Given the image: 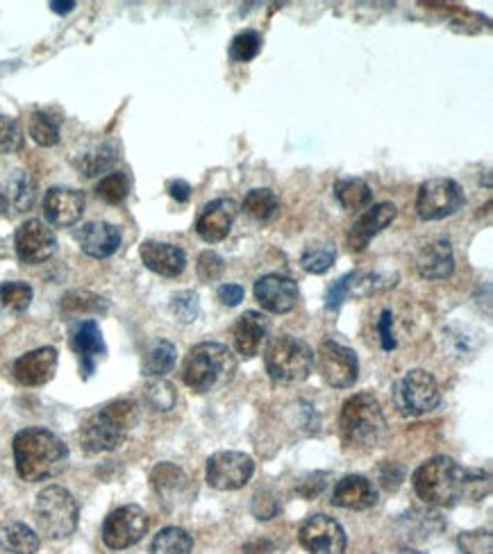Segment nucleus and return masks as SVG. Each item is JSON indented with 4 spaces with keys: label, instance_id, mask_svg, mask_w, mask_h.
Returning a JSON list of instances; mask_svg holds the SVG:
<instances>
[{
    "label": "nucleus",
    "instance_id": "nucleus-21",
    "mask_svg": "<svg viewBox=\"0 0 493 554\" xmlns=\"http://www.w3.org/2000/svg\"><path fill=\"white\" fill-rule=\"evenodd\" d=\"M57 371V350L55 348H39L25 352L14 362V377L23 386H41L53 380Z\"/></svg>",
    "mask_w": 493,
    "mask_h": 554
},
{
    "label": "nucleus",
    "instance_id": "nucleus-42",
    "mask_svg": "<svg viewBox=\"0 0 493 554\" xmlns=\"http://www.w3.org/2000/svg\"><path fill=\"white\" fill-rule=\"evenodd\" d=\"M459 548H462L464 554H491L493 552L491 532H487V530L464 532L462 536H459Z\"/></svg>",
    "mask_w": 493,
    "mask_h": 554
},
{
    "label": "nucleus",
    "instance_id": "nucleus-40",
    "mask_svg": "<svg viewBox=\"0 0 493 554\" xmlns=\"http://www.w3.org/2000/svg\"><path fill=\"white\" fill-rule=\"evenodd\" d=\"M148 405L157 411H169L175 405V389L173 384L164 380H155L146 386Z\"/></svg>",
    "mask_w": 493,
    "mask_h": 554
},
{
    "label": "nucleus",
    "instance_id": "nucleus-27",
    "mask_svg": "<svg viewBox=\"0 0 493 554\" xmlns=\"http://www.w3.org/2000/svg\"><path fill=\"white\" fill-rule=\"evenodd\" d=\"M35 198H37L35 180H32L28 173L16 171L3 191L5 203L10 205L14 212H28V209L35 205Z\"/></svg>",
    "mask_w": 493,
    "mask_h": 554
},
{
    "label": "nucleus",
    "instance_id": "nucleus-8",
    "mask_svg": "<svg viewBox=\"0 0 493 554\" xmlns=\"http://www.w3.org/2000/svg\"><path fill=\"white\" fill-rule=\"evenodd\" d=\"M439 402L441 391L437 380L428 371H421V368L405 373L394 386V405L400 416H425L437 409Z\"/></svg>",
    "mask_w": 493,
    "mask_h": 554
},
{
    "label": "nucleus",
    "instance_id": "nucleus-26",
    "mask_svg": "<svg viewBox=\"0 0 493 554\" xmlns=\"http://www.w3.org/2000/svg\"><path fill=\"white\" fill-rule=\"evenodd\" d=\"M0 550L7 554H35L39 536L23 523H5L0 527Z\"/></svg>",
    "mask_w": 493,
    "mask_h": 554
},
{
    "label": "nucleus",
    "instance_id": "nucleus-39",
    "mask_svg": "<svg viewBox=\"0 0 493 554\" xmlns=\"http://www.w3.org/2000/svg\"><path fill=\"white\" fill-rule=\"evenodd\" d=\"M171 312L180 323H194L200 314V302L194 291H180L171 300Z\"/></svg>",
    "mask_w": 493,
    "mask_h": 554
},
{
    "label": "nucleus",
    "instance_id": "nucleus-22",
    "mask_svg": "<svg viewBox=\"0 0 493 554\" xmlns=\"http://www.w3.org/2000/svg\"><path fill=\"white\" fill-rule=\"evenodd\" d=\"M75 241L80 243L82 253L96 259L112 257L121 246V232L114 228L112 223L94 221L82 225V228L75 230Z\"/></svg>",
    "mask_w": 493,
    "mask_h": 554
},
{
    "label": "nucleus",
    "instance_id": "nucleus-28",
    "mask_svg": "<svg viewBox=\"0 0 493 554\" xmlns=\"http://www.w3.org/2000/svg\"><path fill=\"white\" fill-rule=\"evenodd\" d=\"M334 196H337L341 207L348 209V212H357V209H364L373 203L371 187L359 178L339 180L334 184Z\"/></svg>",
    "mask_w": 493,
    "mask_h": 554
},
{
    "label": "nucleus",
    "instance_id": "nucleus-49",
    "mask_svg": "<svg viewBox=\"0 0 493 554\" xmlns=\"http://www.w3.org/2000/svg\"><path fill=\"white\" fill-rule=\"evenodd\" d=\"M271 550H273V545L269 541H262V539L248 543L246 548H244L246 554H269Z\"/></svg>",
    "mask_w": 493,
    "mask_h": 554
},
{
    "label": "nucleus",
    "instance_id": "nucleus-38",
    "mask_svg": "<svg viewBox=\"0 0 493 554\" xmlns=\"http://www.w3.org/2000/svg\"><path fill=\"white\" fill-rule=\"evenodd\" d=\"M259 50H262V37H259V32L246 30L239 32V35L232 39L230 57L235 62H250L259 55Z\"/></svg>",
    "mask_w": 493,
    "mask_h": 554
},
{
    "label": "nucleus",
    "instance_id": "nucleus-34",
    "mask_svg": "<svg viewBox=\"0 0 493 554\" xmlns=\"http://www.w3.org/2000/svg\"><path fill=\"white\" fill-rule=\"evenodd\" d=\"M62 312L69 316L103 314V312H107V300L96 296V293H89V291H73L64 296Z\"/></svg>",
    "mask_w": 493,
    "mask_h": 554
},
{
    "label": "nucleus",
    "instance_id": "nucleus-7",
    "mask_svg": "<svg viewBox=\"0 0 493 554\" xmlns=\"http://www.w3.org/2000/svg\"><path fill=\"white\" fill-rule=\"evenodd\" d=\"M78 502L62 486H48L35 500V520L39 532L48 539H66L78 527Z\"/></svg>",
    "mask_w": 493,
    "mask_h": 554
},
{
    "label": "nucleus",
    "instance_id": "nucleus-15",
    "mask_svg": "<svg viewBox=\"0 0 493 554\" xmlns=\"http://www.w3.org/2000/svg\"><path fill=\"white\" fill-rule=\"evenodd\" d=\"M255 298L266 312L289 314L298 305V284L287 275H264L255 282Z\"/></svg>",
    "mask_w": 493,
    "mask_h": 554
},
{
    "label": "nucleus",
    "instance_id": "nucleus-23",
    "mask_svg": "<svg viewBox=\"0 0 493 554\" xmlns=\"http://www.w3.org/2000/svg\"><path fill=\"white\" fill-rule=\"evenodd\" d=\"M334 507L350 509V511H364L371 509L378 502V489H375L371 480L362 475H346L339 480L332 493Z\"/></svg>",
    "mask_w": 493,
    "mask_h": 554
},
{
    "label": "nucleus",
    "instance_id": "nucleus-45",
    "mask_svg": "<svg viewBox=\"0 0 493 554\" xmlns=\"http://www.w3.org/2000/svg\"><path fill=\"white\" fill-rule=\"evenodd\" d=\"M350 282H353V273L339 277V280L328 289V296H325V307H328L330 312L339 309L341 302L346 300V296H350Z\"/></svg>",
    "mask_w": 493,
    "mask_h": 554
},
{
    "label": "nucleus",
    "instance_id": "nucleus-4",
    "mask_svg": "<svg viewBox=\"0 0 493 554\" xmlns=\"http://www.w3.org/2000/svg\"><path fill=\"white\" fill-rule=\"evenodd\" d=\"M339 432L348 448L373 450L387 434V418L382 414L378 398L371 393H357L341 407Z\"/></svg>",
    "mask_w": 493,
    "mask_h": 554
},
{
    "label": "nucleus",
    "instance_id": "nucleus-43",
    "mask_svg": "<svg viewBox=\"0 0 493 554\" xmlns=\"http://www.w3.org/2000/svg\"><path fill=\"white\" fill-rule=\"evenodd\" d=\"M21 146H23L21 128L16 125V121L7 119V116L0 114V155L16 153Z\"/></svg>",
    "mask_w": 493,
    "mask_h": 554
},
{
    "label": "nucleus",
    "instance_id": "nucleus-1",
    "mask_svg": "<svg viewBox=\"0 0 493 554\" xmlns=\"http://www.w3.org/2000/svg\"><path fill=\"white\" fill-rule=\"evenodd\" d=\"M14 461L21 480L44 482L66 468L69 448L44 427H28L14 436Z\"/></svg>",
    "mask_w": 493,
    "mask_h": 554
},
{
    "label": "nucleus",
    "instance_id": "nucleus-13",
    "mask_svg": "<svg viewBox=\"0 0 493 554\" xmlns=\"http://www.w3.org/2000/svg\"><path fill=\"white\" fill-rule=\"evenodd\" d=\"M300 545L309 554H344L346 552V532L337 520L330 516H312L300 527Z\"/></svg>",
    "mask_w": 493,
    "mask_h": 554
},
{
    "label": "nucleus",
    "instance_id": "nucleus-33",
    "mask_svg": "<svg viewBox=\"0 0 493 554\" xmlns=\"http://www.w3.org/2000/svg\"><path fill=\"white\" fill-rule=\"evenodd\" d=\"M334 259H337V248H334L332 243H312V246H307L303 250V255H300V264H303L307 273L323 275L330 271Z\"/></svg>",
    "mask_w": 493,
    "mask_h": 554
},
{
    "label": "nucleus",
    "instance_id": "nucleus-25",
    "mask_svg": "<svg viewBox=\"0 0 493 554\" xmlns=\"http://www.w3.org/2000/svg\"><path fill=\"white\" fill-rule=\"evenodd\" d=\"M269 337V321L259 312H246L235 325V348L241 357L253 359Z\"/></svg>",
    "mask_w": 493,
    "mask_h": 554
},
{
    "label": "nucleus",
    "instance_id": "nucleus-37",
    "mask_svg": "<svg viewBox=\"0 0 493 554\" xmlns=\"http://www.w3.org/2000/svg\"><path fill=\"white\" fill-rule=\"evenodd\" d=\"M32 302V289L25 282H5L0 287V305L10 312H25Z\"/></svg>",
    "mask_w": 493,
    "mask_h": 554
},
{
    "label": "nucleus",
    "instance_id": "nucleus-31",
    "mask_svg": "<svg viewBox=\"0 0 493 554\" xmlns=\"http://www.w3.org/2000/svg\"><path fill=\"white\" fill-rule=\"evenodd\" d=\"M194 539L180 527H166L150 543V554H191Z\"/></svg>",
    "mask_w": 493,
    "mask_h": 554
},
{
    "label": "nucleus",
    "instance_id": "nucleus-30",
    "mask_svg": "<svg viewBox=\"0 0 493 554\" xmlns=\"http://www.w3.org/2000/svg\"><path fill=\"white\" fill-rule=\"evenodd\" d=\"M150 482H153V489L160 493L164 500L178 498V495L187 489V475L173 464L157 466L153 470V475H150Z\"/></svg>",
    "mask_w": 493,
    "mask_h": 554
},
{
    "label": "nucleus",
    "instance_id": "nucleus-29",
    "mask_svg": "<svg viewBox=\"0 0 493 554\" xmlns=\"http://www.w3.org/2000/svg\"><path fill=\"white\" fill-rule=\"evenodd\" d=\"M175 366V346L171 341L160 339L146 350L144 364H141V373L146 377H162Z\"/></svg>",
    "mask_w": 493,
    "mask_h": 554
},
{
    "label": "nucleus",
    "instance_id": "nucleus-24",
    "mask_svg": "<svg viewBox=\"0 0 493 554\" xmlns=\"http://www.w3.org/2000/svg\"><path fill=\"white\" fill-rule=\"evenodd\" d=\"M139 255L146 268L164 277H178L187 266L185 253H182L178 246H173V243L146 241L144 246H141Z\"/></svg>",
    "mask_w": 493,
    "mask_h": 554
},
{
    "label": "nucleus",
    "instance_id": "nucleus-41",
    "mask_svg": "<svg viewBox=\"0 0 493 554\" xmlns=\"http://www.w3.org/2000/svg\"><path fill=\"white\" fill-rule=\"evenodd\" d=\"M114 162H116L114 150L110 146H103L100 150H96V153L82 157L80 169H82V173L87 175V178H94V175L110 171Z\"/></svg>",
    "mask_w": 493,
    "mask_h": 554
},
{
    "label": "nucleus",
    "instance_id": "nucleus-46",
    "mask_svg": "<svg viewBox=\"0 0 493 554\" xmlns=\"http://www.w3.org/2000/svg\"><path fill=\"white\" fill-rule=\"evenodd\" d=\"M391 312L387 309V312H382V318H380V325H378V330H380V339H382V348L384 350H394L396 348V339H394V332H391Z\"/></svg>",
    "mask_w": 493,
    "mask_h": 554
},
{
    "label": "nucleus",
    "instance_id": "nucleus-11",
    "mask_svg": "<svg viewBox=\"0 0 493 554\" xmlns=\"http://www.w3.org/2000/svg\"><path fill=\"white\" fill-rule=\"evenodd\" d=\"M148 532L146 511L137 505H125L112 511L103 525V541L110 550H125L139 543Z\"/></svg>",
    "mask_w": 493,
    "mask_h": 554
},
{
    "label": "nucleus",
    "instance_id": "nucleus-2",
    "mask_svg": "<svg viewBox=\"0 0 493 554\" xmlns=\"http://www.w3.org/2000/svg\"><path fill=\"white\" fill-rule=\"evenodd\" d=\"M416 495L434 507H453L466 498L469 470L450 457H432L412 475Z\"/></svg>",
    "mask_w": 493,
    "mask_h": 554
},
{
    "label": "nucleus",
    "instance_id": "nucleus-12",
    "mask_svg": "<svg viewBox=\"0 0 493 554\" xmlns=\"http://www.w3.org/2000/svg\"><path fill=\"white\" fill-rule=\"evenodd\" d=\"M316 364H319V373L323 380L334 386V389H348V386H353L357 382V355L337 341L328 339L321 343L319 355H316Z\"/></svg>",
    "mask_w": 493,
    "mask_h": 554
},
{
    "label": "nucleus",
    "instance_id": "nucleus-9",
    "mask_svg": "<svg viewBox=\"0 0 493 554\" xmlns=\"http://www.w3.org/2000/svg\"><path fill=\"white\" fill-rule=\"evenodd\" d=\"M466 196L462 187L450 178H434L421 184L416 196V212L423 221H441L457 214L464 207Z\"/></svg>",
    "mask_w": 493,
    "mask_h": 554
},
{
    "label": "nucleus",
    "instance_id": "nucleus-35",
    "mask_svg": "<svg viewBox=\"0 0 493 554\" xmlns=\"http://www.w3.org/2000/svg\"><path fill=\"white\" fill-rule=\"evenodd\" d=\"M30 137L35 139V144L50 148L60 144V123L55 121V116L46 112H35L30 116Z\"/></svg>",
    "mask_w": 493,
    "mask_h": 554
},
{
    "label": "nucleus",
    "instance_id": "nucleus-20",
    "mask_svg": "<svg viewBox=\"0 0 493 554\" xmlns=\"http://www.w3.org/2000/svg\"><path fill=\"white\" fill-rule=\"evenodd\" d=\"M416 268L425 280H446L455 271V255L450 241L444 237H434L425 241L419 255H416Z\"/></svg>",
    "mask_w": 493,
    "mask_h": 554
},
{
    "label": "nucleus",
    "instance_id": "nucleus-47",
    "mask_svg": "<svg viewBox=\"0 0 493 554\" xmlns=\"http://www.w3.org/2000/svg\"><path fill=\"white\" fill-rule=\"evenodd\" d=\"M219 300L225 307H237L241 300H244V289L239 284H223L219 289Z\"/></svg>",
    "mask_w": 493,
    "mask_h": 554
},
{
    "label": "nucleus",
    "instance_id": "nucleus-14",
    "mask_svg": "<svg viewBox=\"0 0 493 554\" xmlns=\"http://www.w3.org/2000/svg\"><path fill=\"white\" fill-rule=\"evenodd\" d=\"M55 250V232L44 221H39V218L25 221L16 230V255H19L23 264H44L46 259L55 255Z\"/></svg>",
    "mask_w": 493,
    "mask_h": 554
},
{
    "label": "nucleus",
    "instance_id": "nucleus-44",
    "mask_svg": "<svg viewBox=\"0 0 493 554\" xmlns=\"http://www.w3.org/2000/svg\"><path fill=\"white\" fill-rule=\"evenodd\" d=\"M223 259L212 253V250H207V253H203L198 257V275H200V280H205V282H214V280H219L221 273H223Z\"/></svg>",
    "mask_w": 493,
    "mask_h": 554
},
{
    "label": "nucleus",
    "instance_id": "nucleus-32",
    "mask_svg": "<svg viewBox=\"0 0 493 554\" xmlns=\"http://www.w3.org/2000/svg\"><path fill=\"white\" fill-rule=\"evenodd\" d=\"M241 207H244V212L250 218H255V221H259V223H266V221H271L275 214H278L280 200L271 189H253L248 193L244 205Z\"/></svg>",
    "mask_w": 493,
    "mask_h": 554
},
{
    "label": "nucleus",
    "instance_id": "nucleus-3",
    "mask_svg": "<svg viewBox=\"0 0 493 554\" xmlns=\"http://www.w3.org/2000/svg\"><path fill=\"white\" fill-rule=\"evenodd\" d=\"M237 359L223 343H198L191 348L182 368V380L196 393H212L235 380Z\"/></svg>",
    "mask_w": 493,
    "mask_h": 554
},
{
    "label": "nucleus",
    "instance_id": "nucleus-19",
    "mask_svg": "<svg viewBox=\"0 0 493 554\" xmlns=\"http://www.w3.org/2000/svg\"><path fill=\"white\" fill-rule=\"evenodd\" d=\"M396 212L398 209L394 203H380L366 209L348 232V248L353 250V253H362V250L371 243V239L378 237V234L394 221Z\"/></svg>",
    "mask_w": 493,
    "mask_h": 554
},
{
    "label": "nucleus",
    "instance_id": "nucleus-10",
    "mask_svg": "<svg viewBox=\"0 0 493 554\" xmlns=\"http://www.w3.org/2000/svg\"><path fill=\"white\" fill-rule=\"evenodd\" d=\"M255 473L253 457L244 452L225 450L216 452L207 461V484L216 491H237L244 489Z\"/></svg>",
    "mask_w": 493,
    "mask_h": 554
},
{
    "label": "nucleus",
    "instance_id": "nucleus-36",
    "mask_svg": "<svg viewBox=\"0 0 493 554\" xmlns=\"http://www.w3.org/2000/svg\"><path fill=\"white\" fill-rule=\"evenodd\" d=\"M130 193V178L121 171L107 173L103 180L96 184V196L100 200H105L107 205H119L128 198Z\"/></svg>",
    "mask_w": 493,
    "mask_h": 554
},
{
    "label": "nucleus",
    "instance_id": "nucleus-18",
    "mask_svg": "<svg viewBox=\"0 0 493 554\" xmlns=\"http://www.w3.org/2000/svg\"><path fill=\"white\" fill-rule=\"evenodd\" d=\"M239 212V205L232 198L212 200L196 221L198 237L207 243H219L228 237Z\"/></svg>",
    "mask_w": 493,
    "mask_h": 554
},
{
    "label": "nucleus",
    "instance_id": "nucleus-17",
    "mask_svg": "<svg viewBox=\"0 0 493 554\" xmlns=\"http://www.w3.org/2000/svg\"><path fill=\"white\" fill-rule=\"evenodd\" d=\"M71 348L75 350V355H78L82 377L87 380V377L94 375L98 362L105 357V352H107L98 323L87 318V321H80L78 325H75L71 332Z\"/></svg>",
    "mask_w": 493,
    "mask_h": 554
},
{
    "label": "nucleus",
    "instance_id": "nucleus-50",
    "mask_svg": "<svg viewBox=\"0 0 493 554\" xmlns=\"http://www.w3.org/2000/svg\"><path fill=\"white\" fill-rule=\"evenodd\" d=\"M50 7H53V10L57 14H69L73 10V7H75V3H73V0H66V3H60V0H55V3H50Z\"/></svg>",
    "mask_w": 493,
    "mask_h": 554
},
{
    "label": "nucleus",
    "instance_id": "nucleus-48",
    "mask_svg": "<svg viewBox=\"0 0 493 554\" xmlns=\"http://www.w3.org/2000/svg\"><path fill=\"white\" fill-rule=\"evenodd\" d=\"M169 193L175 200H178V203H187V200L191 198V187L185 180H175V182H171Z\"/></svg>",
    "mask_w": 493,
    "mask_h": 554
},
{
    "label": "nucleus",
    "instance_id": "nucleus-16",
    "mask_svg": "<svg viewBox=\"0 0 493 554\" xmlns=\"http://www.w3.org/2000/svg\"><path fill=\"white\" fill-rule=\"evenodd\" d=\"M85 193L78 189L53 187L46 191L44 198V216L55 228H71L85 214Z\"/></svg>",
    "mask_w": 493,
    "mask_h": 554
},
{
    "label": "nucleus",
    "instance_id": "nucleus-6",
    "mask_svg": "<svg viewBox=\"0 0 493 554\" xmlns=\"http://www.w3.org/2000/svg\"><path fill=\"white\" fill-rule=\"evenodd\" d=\"M266 371H269L271 380L278 384H298L305 382L307 375L312 373L314 366V352L305 341L289 334L275 337L269 348H266Z\"/></svg>",
    "mask_w": 493,
    "mask_h": 554
},
{
    "label": "nucleus",
    "instance_id": "nucleus-5",
    "mask_svg": "<svg viewBox=\"0 0 493 554\" xmlns=\"http://www.w3.org/2000/svg\"><path fill=\"white\" fill-rule=\"evenodd\" d=\"M137 423V405L132 400H114L82 425L80 441L87 452H110L128 439V434Z\"/></svg>",
    "mask_w": 493,
    "mask_h": 554
}]
</instances>
